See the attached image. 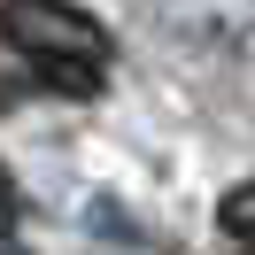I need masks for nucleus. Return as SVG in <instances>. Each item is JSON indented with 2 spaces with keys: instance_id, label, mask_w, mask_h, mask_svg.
Returning a JSON list of instances; mask_svg holds the SVG:
<instances>
[{
  "instance_id": "obj_3",
  "label": "nucleus",
  "mask_w": 255,
  "mask_h": 255,
  "mask_svg": "<svg viewBox=\"0 0 255 255\" xmlns=\"http://www.w3.org/2000/svg\"><path fill=\"white\" fill-rule=\"evenodd\" d=\"M217 232L232 240V248H248V255H255V178H240V186L217 201Z\"/></svg>"
},
{
  "instance_id": "obj_2",
  "label": "nucleus",
  "mask_w": 255,
  "mask_h": 255,
  "mask_svg": "<svg viewBox=\"0 0 255 255\" xmlns=\"http://www.w3.org/2000/svg\"><path fill=\"white\" fill-rule=\"evenodd\" d=\"M147 8L178 39H193V47H240V39H255V0H147Z\"/></svg>"
},
{
  "instance_id": "obj_1",
  "label": "nucleus",
  "mask_w": 255,
  "mask_h": 255,
  "mask_svg": "<svg viewBox=\"0 0 255 255\" xmlns=\"http://www.w3.org/2000/svg\"><path fill=\"white\" fill-rule=\"evenodd\" d=\"M0 39L62 93H93L116 54V31L78 0H0Z\"/></svg>"
},
{
  "instance_id": "obj_4",
  "label": "nucleus",
  "mask_w": 255,
  "mask_h": 255,
  "mask_svg": "<svg viewBox=\"0 0 255 255\" xmlns=\"http://www.w3.org/2000/svg\"><path fill=\"white\" fill-rule=\"evenodd\" d=\"M0 217H16V178L0 170Z\"/></svg>"
}]
</instances>
